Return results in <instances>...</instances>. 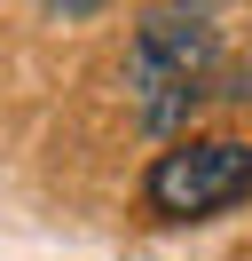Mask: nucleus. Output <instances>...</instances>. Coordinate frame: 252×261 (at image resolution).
I'll list each match as a JSON object with an SVG mask.
<instances>
[{"mask_svg":"<svg viewBox=\"0 0 252 261\" xmlns=\"http://www.w3.org/2000/svg\"><path fill=\"white\" fill-rule=\"evenodd\" d=\"M213 64H220V40H213V24H205L197 0H173V8H158V16H142L134 48H126V95H134V119L150 135H173L205 103Z\"/></svg>","mask_w":252,"mask_h":261,"instance_id":"obj_1","label":"nucleus"},{"mask_svg":"<svg viewBox=\"0 0 252 261\" xmlns=\"http://www.w3.org/2000/svg\"><path fill=\"white\" fill-rule=\"evenodd\" d=\"M40 8H55V16H94V8H110V0H40Z\"/></svg>","mask_w":252,"mask_h":261,"instance_id":"obj_3","label":"nucleus"},{"mask_svg":"<svg viewBox=\"0 0 252 261\" xmlns=\"http://www.w3.org/2000/svg\"><path fill=\"white\" fill-rule=\"evenodd\" d=\"M142 198H150V214H166V222H205V214L252 198V143L213 135V143L158 150V166L142 174Z\"/></svg>","mask_w":252,"mask_h":261,"instance_id":"obj_2","label":"nucleus"}]
</instances>
